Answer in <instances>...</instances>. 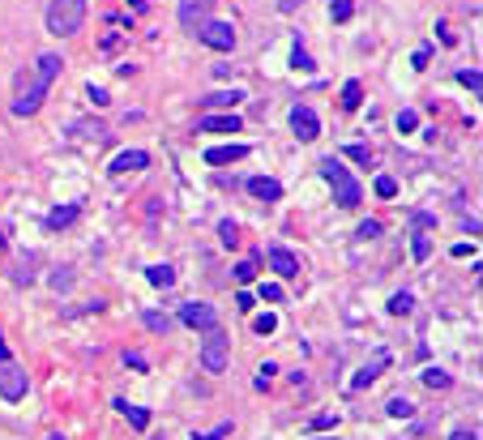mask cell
I'll use <instances>...</instances> for the list:
<instances>
[{
  "label": "cell",
  "instance_id": "b9f144b4",
  "mask_svg": "<svg viewBox=\"0 0 483 440\" xmlns=\"http://www.w3.org/2000/svg\"><path fill=\"white\" fill-rule=\"evenodd\" d=\"M428 60H432V51H428V47H420V51L411 56V68H428Z\"/></svg>",
  "mask_w": 483,
  "mask_h": 440
},
{
  "label": "cell",
  "instance_id": "836d02e7",
  "mask_svg": "<svg viewBox=\"0 0 483 440\" xmlns=\"http://www.w3.org/2000/svg\"><path fill=\"white\" fill-rule=\"evenodd\" d=\"M86 98H90L94 107H107V103H111V94H107V90H98V86H86Z\"/></svg>",
  "mask_w": 483,
  "mask_h": 440
},
{
  "label": "cell",
  "instance_id": "d4e9b609",
  "mask_svg": "<svg viewBox=\"0 0 483 440\" xmlns=\"http://www.w3.org/2000/svg\"><path fill=\"white\" fill-rule=\"evenodd\" d=\"M218 240H223L227 248H235V244H240V227H235L231 218H227V222H218Z\"/></svg>",
  "mask_w": 483,
  "mask_h": 440
},
{
  "label": "cell",
  "instance_id": "30bf717a",
  "mask_svg": "<svg viewBox=\"0 0 483 440\" xmlns=\"http://www.w3.org/2000/svg\"><path fill=\"white\" fill-rule=\"evenodd\" d=\"M265 257H270V265H274V274H278V278H295V274H300V257H295V252H287V248H278V244H274Z\"/></svg>",
  "mask_w": 483,
  "mask_h": 440
},
{
  "label": "cell",
  "instance_id": "44dd1931",
  "mask_svg": "<svg viewBox=\"0 0 483 440\" xmlns=\"http://www.w3.org/2000/svg\"><path fill=\"white\" fill-rule=\"evenodd\" d=\"M411 308H415V295H411V291H398V295H390V312H394V317H407Z\"/></svg>",
  "mask_w": 483,
  "mask_h": 440
},
{
  "label": "cell",
  "instance_id": "f35d334b",
  "mask_svg": "<svg viewBox=\"0 0 483 440\" xmlns=\"http://www.w3.org/2000/svg\"><path fill=\"white\" fill-rule=\"evenodd\" d=\"M360 235H364V240H377V235H381V222H377V218H364V222H360Z\"/></svg>",
  "mask_w": 483,
  "mask_h": 440
},
{
  "label": "cell",
  "instance_id": "4fadbf2b",
  "mask_svg": "<svg viewBox=\"0 0 483 440\" xmlns=\"http://www.w3.org/2000/svg\"><path fill=\"white\" fill-rule=\"evenodd\" d=\"M381 368H390V355H385V351H377V355H372V364H364V368H360V377L351 381V389H368V385L381 377Z\"/></svg>",
  "mask_w": 483,
  "mask_h": 440
},
{
  "label": "cell",
  "instance_id": "e575fe53",
  "mask_svg": "<svg viewBox=\"0 0 483 440\" xmlns=\"http://www.w3.org/2000/svg\"><path fill=\"white\" fill-rule=\"evenodd\" d=\"M415 128H420V116L415 111H402L398 116V133H415Z\"/></svg>",
  "mask_w": 483,
  "mask_h": 440
},
{
  "label": "cell",
  "instance_id": "603a6c76",
  "mask_svg": "<svg viewBox=\"0 0 483 440\" xmlns=\"http://www.w3.org/2000/svg\"><path fill=\"white\" fill-rule=\"evenodd\" d=\"M385 411H390V419H411V415H415V402H411V398H394Z\"/></svg>",
  "mask_w": 483,
  "mask_h": 440
},
{
  "label": "cell",
  "instance_id": "bcb514c9",
  "mask_svg": "<svg viewBox=\"0 0 483 440\" xmlns=\"http://www.w3.org/2000/svg\"><path fill=\"white\" fill-rule=\"evenodd\" d=\"M47 440H64V436H60V432H56V436H47Z\"/></svg>",
  "mask_w": 483,
  "mask_h": 440
},
{
  "label": "cell",
  "instance_id": "8d00e7d4",
  "mask_svg": "<svg viewBox=\"0 0 483 440\" xmlns=\"http://www.w3.org/2000/svg\"><path fill=\"white\" fill-rule=\"evenodd\" d=\"M274 372H278V368H274V364H270V359H265V364H261V368H257V389H265V385H270V381H274Z\"/></svg>",
  "mask_w": 483,
  "mask_h": 440
},
{
  "label": "cell",
  "instance_id": "3957f363",
  "mask_svg": "<svg viewBox=\"0 0 483 440\" xmlns=\"http://www.w3.org/2000/svg\"><path fill=\"white\" fill-rule=\"evenodd\" d=\"M227 364H231V338L223 329H210L201 342V368L210 377H218V372H227Z\"/></svg>",
  "mask_w": 483,
  "mask_h": 440
},
{
  "label": "cell",
  "instance_id": "d6986e66",
  "mask_svg": "<svg viewBox=\"0 0 483 440\" xmlns=\"http://www.w3.org/2000/svg\"><path fill=\"white\" fill-rule=\"evenodd\" d=\"M146 278H150L154 287H163V291H167V287H176V270H171V265H150V270H146Z\"/></svg>",
  "mask_w": 483,
  "mask_h": 440
},
{
  "label": "cell",
  "instance_id": "ba28073f",
  "mask_svg": "<svg viewBox=\"0 0 483 440\" xmlns=\"http://www.w3.org/2000/svg\"><path fill=\"white\" fill-rule=\"evenodd\" d=\"M210 9H214V0H180V26L184 30H201L210 21Z\"/></svg>",
  "mask_w": 483,
  "mask_h": 440
},
{
  "label": "cell",
  "instance_id": "4dcf8cb0",
  "mask_svg": "<svg viewBox=\"0 0 483 440\" xmlns=\"http://www.w3.org/2000/svg\"><path fill=\"white\" fill-rule=\"evenodd\" d=\"M377 197H398V180L394 175H377Z\"/></svg>",
  "mask_w": 483,
  "mask_h": 440
},
{
  "label": "cell",
  "instance_id": "484cf974",
  "mask_svg": "<svg viewBox=\"0 0 483 440\" xmlns=\"http://www.w3.org/2000/svg\"><path fill=\"white\" fill-rule=\"evenodd\" d=\"M253 329L265 338V334H274V329H278V317H274V312H261V317H253Z\"/></svg>",
  "mask_w": 483,
  "mask_h": 440
},
{
  "label": "cell",
  "instance_id": "8992f818",
  "mask_svg": "<svg viewBox=\"0 0 483 440\" xmlns=\"http://www.w3.org/2000/svg\"><path fill=\"white\" fill-rule=\"evenodd\" d=\"M0 398H4V402H21V398H26V368L0 364Z\"/></svg>",
  "mask_w": 483,
  "mask_h": 440
},
{
  "label": "cell",
  "instance_id": "7bdbcfd3",
  "mask_svg": "<svg viewBox=\"0 0 483 440\" xmlns=\"http://www.w3.org/2000/svg\"><path fill=\"white\" fill-rule=\"evenodd\" d=\"M235 308H240V312H253V295H248V291H240V295H235Z\"/></svg>",
  "mask_w": 483,
  "mask_h": 440
},
{
  "label": "cell",
  "instance_id": "4316f807",
  "mask_svg": "<svg viewBox=\"0 0 483 440\" xmlns=\"http://www.w3.org/2000/svg\"><path fill=\"white\" fill-rule=\"evenodd\" d=\"M458 81H462V86H471V94H479V90H483L479 68H458Z\"/></svg>",
  "mask_w": 483,
  "mask_h": 440
},
{
  "label": "cell",
  "instance_id": "7dc6e473",
  "mask_svg": "<svg viewBox=\"0 0 483 440\" xmlns=\"http://www.w3.org/2000/svg\"><path fill=\"white\" fill-rule=\"evenodd\" d=\"M321 440H334V436H321Z\"/></svg>",
  "mask_w": 483,
  "mask_h": 440
},
{
  "label": "cell",
  "instance_id": "d6a6232c",
  "mask_svg": "<svg viewBox=\"0 0 483 440\" xmlns=\"http://www.w3.org/2000/svg\"><path fill=\"white\" fill-rule=\"evenodd\" d=\"M347 158H351V163H364V167H368V163H372V150H368V145H347Z\"/></svg>",
  "mask_w": 483,
  "mask_h": 440
},
{
  "label": "cell",
  "instance_id": "52a82bcc",
  "mask_svg": "<svg viewBox=\"0 0 483 440\" xmlns=\"http://www.w3.org/2000/svg\"><path fill=\"white\" fill-rule=\"evenodd\" d=\"M180 321H184L188 329H205V334L218 329V312H214L210 304H184V308H180Z\"/></svg>",
  "mask_w": 483,
  "mask_h": 440
},
{
  "label": "cell",
  "instance_id": "7c38bea8",
  "mask_svg": "<svg viewBox=\"0 0 483 440\" xmlns=\"http://www.w3.org/2000/svg\"><path fill=\"white\" fill-rule=\"evenodd\" d=\"M141 167H150V154H146V150H120V154L111 158V171H116V175H124V171H141Z\"/></svg>",
  "mask_w": 483,
  "mask_h": 440
},
{
  "label": "cell",
  "instance_id": "ee69618b",
  "mask_svg": "<svg viewBox=\"0 0 483 440\" xmlns=\"http://www.w3.org/2000/svg\"><path fill=\"white\" fill-rule=\"evenodd\" d=\"M300 4H304V0H278V9H283V13H295Z\"/></svg>",
  "mask_w": 483,
  "mask_h": 440
},
{
  "label": "cell",
  "instance_id": "1f68e13d",
  "mask_svg": "<svg viewBox=\"0 0 483 440\" xmlns=\"http://www.w3.org/2000/svg\"><path fill=\"white\" fill-rule=\"evenodd\" d=\"M253 278H257V261H240V265H235V282L244 287V282H253Z\"/></svg>",
  "mask_w": 483,
  "mask_h": 440
},
{
  "label": "cell",
  "instance_id": "ffe728a7",
  "mask_svg": "<svg viewBox=\"0 0 483 440\" xmlns=\"http://www.w3.org/2000/svg\"><path fill=\"white\" fill-rule=\"evenodd\" d=\"M141 321H146V329H150V334H171V329H176V321H171L167 312H146Z\"/></svg>",
  "mask_w": 483,
  "mask_h": 440
},
{
  "label": "cell",
  "instance_id": "7a4b0ae2",
  "mask_svg": "<svg viewBox=\"0 0 483 440\" xmlns=\"http://www.w3.org/2000/svg\"><path fill=\"white\" fill-rule=\"evenodd\" d=\"M81 21H86V0H51V4H47V30H51L56 39L77 34Z\"/></svg>",
  "mask_w": 483,
  "mask_h": 440
},
{
  "label": "cell",
  "instance_id": "74e56055",
  "mask_svg": "<svg viewBox=\"0 0 483 440\" xmlns=\"http://www.w3.org/2000/svg\"><path fill=\"white\" fill-rule=\"evenodd\" d=\"M227 436H231V424H218L214 432H197L193 440H227Z\"/></svg>",
  "mask_w": 483,
  "mask_h": 440
},
{
  "label": "cell",
  "instance_id": "277c9868",
  "mask_svg": "<svg viewBox=\"0 0 483 440\" xmlns=\"http://www.w3.org/2000/svg\"><path fill=\"white\" fill-rule=\"evenodd\" d=\"M197 39H201L205 47H214V51H231V47H235V26H231V21H205V26L197 30Z\"/></svg>",
  "mask_w": 483,
  "mask_h": 440
},
{
  "label": "cell",
  "instance_id": "2e32d148",
  "mask_svg": "<svg viewBox=\"0 0 483 440\" xmlns=\"http://www.w3.org/2000/svg\"><path fill=\"white\" fill-rule=\"evenodd\" d=\"M116 411H120V415H124V419H128L137 432H146V428H150V411H146V406H133V402L116 398Z\"/></svg>",
  "mask_w": 483,
  "mask_h": 440
},
{
  "label": "cell",
  "instance_id": "8fae6325",
  "mask_svg": "<svg viewBox=\"0 0 483 440\" xmlns=\"http://www.w3.org/2000/svg\"><path fill=\"white\" fill-rule=\"evenodd\" d=\"M240 158H248V145H240V141L205 150V163H210V167H223V163H240Z\"/></svg>",
  "mask_w": 483,
  "mask_h": 440
},
{
  "label": "cell",
  "instance_id": "5b68a950",
  "mask_svg": "<svg viewBox=\"0 0 483 440\" xmlns=\"http://www.w3.org/2000/svg\"><path fill=\"white\" fill-rule=\"evenodd\" d=\"M291 133H295L300 141H317V137H321V120H317V111L304 107V103H295V107H291Z\"/></svg>",
  "mask_w": 483,
  "mask_h": 440
},
{
  "label": "cell",
  "instance_id": "d590c367",
  "mask_svg": "<svg viewBox=\"0 0 483 440\" xmlns=\"http://www.w3.org/2000/svg\"><path fill=\"white\" fill-rule=\"evenodd\" d=\"M261 300H265V304H278V300H283V287H278V282H261Z\"/></svg>",
  "mask_w": 483,
  "mask_h": 440
},
{
  "label": "cell",
  "instance_id": "7402d4cb",
  "mask_svg": "<svg viewBox=\"0 0 483 440\" xmlns=\"http://www.w3.org/2000/svg\"><path fill=\"white\" fill-rule=\"evenodd\" d=\"M424 385H428V389H449V385H454V377H449V372H441V368H424Z\"/></svg>",
  "mask_w": 483,
  "mask_h": 440
},
{
  "label": "cell",
  "instance_id": "ac0fdd59",
  "mask_svg": "<svg viewBox=\"0 0 483 440\" xmlns=\"http://www.w3.org/2000/svg\"><path fill=\"white\" fill-rule=\"evenodd\" d=\"M360 103H364V86L360 81H347L342 86V111H360Z\"/></svg>",
  "mask_w": 483,
  "mask_h": 440
},
{
  "label": "cell",
  "instance_id": "f6af8a7d",
  "mask_svg": "<svg viewBox=\"0 0 483 440\" xmlns=\"http://www.w3.org/2000/svg\"><path fill=\"white\" fill-rule=\"evenodd\" d=\"M449 440H479V432H467V428H462V432H454Z\"/></svg>",
  "mask_w": 483,
  "mask_h": 440
},
{
  "label": "cell",
  "instance_id": "cb8c5ba5",
  "mask_svg": "<svg viewBox=\"0 0 483 440\" xmlns=\"http://www.w3.org/2000/svg\"><path fill=\"white\" fill-rule=\"evenodd\" d=\"M351 13H355V0H330V17L334 21H351Z\"/></svg>",
  "mask_w": 483,
  "mask_h": 440
},
{
  "label": "cell",
  "instance_id": "f546056e",
  "mask_svg": "<svg viewBox=\"0 0 483 440\" xmlns=\"http://www.w3.org/2000/svg\"><path fill=\"white\" fill-rule=\"evenodd\" d=\"M68 287H73V270H68V265H60V270L51 274V291H68Z\"/></svg>",
  "mask_w": 483,
  "mask_h": 440
},
{
  "label": "cell",
  "instance_id": "9c48e42d",
  "mask_svg": "<svg viewBox=\"0 0 483 440\" xmlns=\"http://www.w3.org/2000/svg\"><path fill=\"white\" fill-rule=\"evenodd\" d=\"M197 133H240V116L235 111H210L197 120Z\"/></svg>",
  "mask_w": 483,
  "mask_h": 440
},
{
  "label": "cell",
  "instance_id": "ab89813d",
  "mask_svg": "<svg viewBox=\"0 0 483 440\" xmlns=\"http://www.w3.org/2000/svg\"><path fill=\"white\" fill-rule=\"evenodd\" d=\"M124 364H128L133 372H146V355H137V351H124Z\"/></svg>",
  "mask_w": 483,
  "mask_h": 440
},
{
  "label": "cell",
  "instance_id": "6da1fadb",
  "mask_svg": "<svg viewBox=\"0 0 483 440\" xmlns=\"http://www.w3.org/2000/svg\"><path fill=\"white\" fill-rule=\"evenodd\" d=\"M321 175L334 184V201H338L342 210H355V205L364 201V188H360V180H351V171H347L338 158H325V163H321Z\"/></svg>",
  "mask_w": 483,
  "mask_h": 440
},
{
  "label": "cell",
  "instance_id": "83f0119b",
  "mask_svg": "<svg viewBox=\"0 0 483 440\" xmlns=\"http://www.w3.org/2000/svg\"><path fill=\"white\" fill-rule=\"evenodd\" d=\"M291 64H295L300 73H312V68H317V64H312V56H308V51H304L300 43H295V51H291Z\"/></svg>",
  "mask_w": 483,
  "mask_h": 440
},
{
  "label": "cell",
  "instance_id": "5bb4252c",
  "mask_svg": "<svg viewBox=\"0 0 483 440\" xmlns=\"http://www.w3.org/2000/svg\"><path fill=\"white\" fill-rule=\"evenodd\" d=\"M248 193H253L257 201H278V197H283V184L270 180V175H253V180H248Z\"/></svg>",
  "mask_w": 483,
  "mask_h": 440
},
{
  "label": "cell",
  "instance_id": "e0dca14e",
  "mask_svg": "<svg viewBox=\"0 0 483 440\" xmlns=\"http://www.w3.org/2000/svg\"><path fill=\"white\" fill-rule=\"evenodd\" d=\"M73 218H77V205H73V201H68V205H56V210L47 214V231H60V227H68Z\"/></svg>",
  "mask_w": 483,
  "mask_h": 440
},
{
  "label": "cell",
  "instance_id": "9a60e30c",
  "mask_svg": "<svg viewBox=\"0 0 483 440\" xmlns=\"http://www.w3.org/2000/svg\"><path fill=\"white\" fill-rule=\"evenodd\" d=\"M235 103H244V90H218V94L201 98V107H210V111H231Z\"/></svg>",
  "mask_w": 483,
  "mask_h": 440
},
{
  "label": "cell",
  "instance_id": "f1b7e54d",
  "mask_svg": "<svg viewBox=\"0 0 483 440\" xmlns=\"http://www.w3.org/2000/svg\"><path fill=\"white\" fill-rule=\"evenodd\" d=\"M428 252H432V240H428V235H415V240H411V257H415V261H428Z\"/></svg>",
  "mask_w": 483,
  "mask_h": 440
},
{
  "label": "cell",
  "instance_id": "60d3db41",
  "mask_svg": "<svg viewBox=\"0 0 483 440\" xmlns=\"http://www.w3.org/2000/svg\"><path fill=\"white\" fill-rule=\"evenodd\" d=\"M312 428H317V432H330V428H338V415H317Z\"/></svg>",
  "mask_w": 483,
  "mask_h": 440
}]
</instances>
